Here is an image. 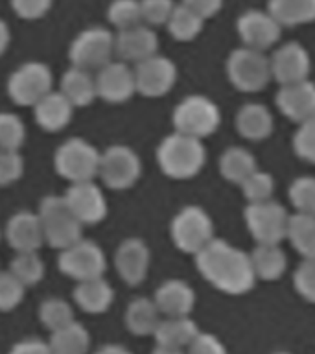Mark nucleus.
I'll return each mask as SVG.
<instances>
[{
	"label": "nucleus",
	"mask_w": 315,
	"mask_h": 354,
	"mask_svg": "<svg viewBox=\"0 0 315 354\" xmlns=\"http://www.w3.org/2000/svg\"><path fill=\"white\" fill-rule=\"evenodd\" d=\"M195 266L204 281L229 295H243L256 282L251 257L225 240L207 243L195 253Z\"/></svg>",
	"instance_id": "f257e3e1"
},
{
	"label": "nucleus",
	"mask_w": 315,
	"mask_h": 354,
	"mask_svg": "<svg viewBox=\"0 0 315 354\" xmlns=\"http://www.w3.org/2000/svg\"><path fill=\"white\" fill-rule=\"evenodd\" d=\"M157 160L160 170L171 179H190L203 170L207 151L201 138L175 131L160 142Z\"/></svg>",
	"instance_id": "f03ea898"
},
{
	"label": "nucleus",
	"mask_w": 315,
	"mask_h": 354,
	"mask_svg": "<svg viewBox=\"0 0 315 354\" xmlns=\"http://www.w3.org/2000/svg\"><path fill=\"white\" fill-rule=\"evenodd\" d=\"M37 216L43 225L44 242H48L52 248L63 251L77 240H82L83 223L74 216L65 198L59 196L44 198Z\"/></svg>",
	"instance_id": "7ed1b4c3"
},
{
	"label": "nucleus",
	"mask_w": 315,
	"mask_h": 354,
	"mask_svg": "<svg viewBox=\"0 0 315 354\" xmlns=\"http://www.w3.org/2000/svg\"><path fill=\"white\" fill-rule=\"evenodd\" d=\"M227 76L238 91L258 93L271 82L269 57L260 50L242 46L234 50L227 59Z\"/></svg>",
	"instance_id": "20e7f679"
},
{
	"label": "nucleus",
	"mask_w": 315,
	"mask_h": 354,
	"mask_svg": "<svg viewBox=\"0 0 315 354\" xmlns=\"http://www.w3.org/2000/svg\"><path fill=\"white\" fill-rule=\"evenodd\" d=\"M171 118L177 133L195 138L209 137L221 124L220 107L210 98L199 94L181 100Z\"/></svg>",
	"instance_id": "39448f33"
},
{
	"label": "nucleus",
	"mask_w": 315,
	"mask_h": 354,
	"mask_svg": "<svg viewBox=\"0 0 315 354\" xmlns=\"http://www.w3.org/2000/svg\"><path fill=\"white\" fill-rule=\"evenodd\" d=\"M171 240L182 253L195 254L214 240V223L198 205H188L175 214L170 227Z\"/></svg>",
	"instance_id": "423d86ee"
},
{
	"label": "nucleus",
	"mask_w": 315,
	"mask_h": 354,
	"mask_svg": "<svg viewBox=\"0 0 315 354\" xmlns=\"http://www.w3.org/2000/svg\"><path fill=\"white\" fill-rule=\"evenodd\" d=\"M99 153L83 138H68L55 151L54 165L61 177L70 183L93 181L99 171Z\"/></svg>",
	"instance_id": "0eeeda50"
},
{
	"label": "nucleus",
	"mask_w": 315,
	"mask_h": 354,
	"mask_svg": "<svg viewBox=\"0 0 315 354\" xmlns=\"http://www.w3.org/2000/svg\"><path fill=\"white\" fill-rule=\"evenodd\" d=\"M115 54V35L105 28L94 26L83 30L70 44L68 57L72 66L83 71H99Z\"/></svg>",
	"instance_id": "6e6552de"
},
{
	"label": "nucleus",
	"mask_w": 315,
	"mask_h": 354,
	"mask_svg": "<svg viewBox=\"0 0 315 354\" xmlns=\"http://www.w3.org/2000/svg\"><path fill=\"white\" fill-rule=\"evenodd\" d=\"M245 223L258 243H280L287 236L289 214L276 201L249 203L245 209Z\"/></svg>",
	"instance_id": "1a4fd4ad"
},
{
	"label": "nucleus",
	"mask_w": 315,
	"mask_h": 354,
	"mask_svg": "<svg viewBox=\"0 0 315 354\" xmlns=\"http://www.w3.org/2000/svg\"><path fill=\"white\" fill-rule=\"evenodd\" d=\"M54 76L48 66L41 61H28L21 65L8 82V93L19 105H35L52 91Z\"/></svg>",
	"instance_id": "9d476101"
},
{
	"label": "nucleus",
	"mask_w": 315,
	"mask_h": 354,
	"mask_svg": "<svg viewBox=\"0 0 315 354\" xmlns=\"http://www.w3.org/2000/svg\"><path fill=\"white\" fill-rule=\"evenodd\" d=\"M57 266L66 277L82 282L104 277L107 262H105V254L98 243L82 238L76 243H72L70 248L61 251Z\"/></svg>",
	"instance_id": "9b49d317"
},
{
	"label": "nucleus",
	"mask_w": 315,
	"mask_h": 354,
	"mask_svg": "<svg viewBox=\"0 0 315 354\" xmlns=\"http://www.w3.org/2000/svg\"><path fill=\"white\" fill-rule=\"evenodd\" d=\"M142 162L129 146H111L99 157L98 176L113 190H126L138 181Z\"/></svg>",
	"instance_id": "f8f14e48"
},
{
	"label": "nucleus",
	"mask_w": 315,
	"mask_h": 354,
	"mask_svg": "<svg viewBox=\"0 0 315 354\" xmlns=\"http://www.w3.org/2000/svg\"><path fill=\"white\" fill-rule=\"evenodd\" d=\"M177 82V66L173 61L164 55L155 54L148 59L137 63L135 68V83H137V93L149 96V98H159L170 93V88Z\"/></svg>",
	"instance_id": "ddd939ff"
},
{
	"label": "nucleus",
	"mask_w": 315,
	"mask_h": 354,
	"mask_svg": "<svg viewBox=\"0 0 315 354\" xmlns=\"http://www.w3.org/2000/svg\"><path fill=\"white\" fill-rule=\"evenodd\" d=\"M96 94L109 104H122L137 93L135 71L129 68L126 61H109L98 71L96 77Z\"/></svg>",
	"instance_id": "4468645a"
},
{
	"label": "nucleus",
	"mask_w": 315,
	"mask_h": 354,
	"mask_svg": "<svg viewBox=\"0 0 315 354\" xmlns=\"http://www.w3.org/2000/svg\"><path fill=\"white\" fill-rule=\"evenodd\" d=\"M271 76L280 85H292L308 80L312 59L308 50L298 43H286L275 50L269 57Z\"/></svg>",
	"instance_id": "2eb2a0df"
},
{
	"label": "nucleus",
	"mask_w": 315,
	"mask_h": 354,
	"mask_svg": "<svg viewBox=\"0 0 315 354\" xmlns=\"http://www.w3.org/2000/svg\"><path fill=\"white\" fill-rule=\"evenodd\" d=\"M236 28L243 46L260 50V52H264V50L278 43L282 35V26L267 11H245L238 19Z\"/></svg>",
	"instance_id": "dca6fc26"
},
{
	"label": "nucleus",
	"mask_w": 315,
	"mask_h": 354,
	"mask_svg": "<svg viewBox=\"0 0 315 354\" xmlns=\"http://www.w3.org/2000/svg\"><path fill=\"white\" fill-rule=\"evenodd\" d=\"M63 198L83 225H94L107 214V199L102 188L93 181L72 183Z\"/></svg>",
	"instance_id": "f3484780"
},
{
	"label": "nucleus",
	"mask_w": 315,
	"mask_h": 354,
	"mask_svg": "<svg viewBox=\"0 0 315 354\" xmlns=\"http://www.w3.org/2000/svg\"><path fill=\"white\" fill-rule=\"evenodd\" d=\"M115 266L122 281L129 286H138L149 270V248L138 238H129L116 249Z\"/></svg>",
	"instance_id": "a211bd4d"
},
{
	"label": "nucleus",
	"mask_w": 315,
	"mask_h": 354,
	"mask_svg": "<svg viewBox=\"0 0 315 354\" xmlns=\"http://www.w3.org/2000/svg\"><path fill=\"white\" fill-rule=\"evenodd\" d=\"M276 107L289 120L304 122L315 115V83L309 80L282 85L276 93Z\"/></svg>",
	"instance_id": "6ab92c4d"
},
{
	"label": "nucleus",
	"mask_w": 315,
	"mask_h": 354,
	"mask_svg": "<svg viewBox=\"0 0 315 354\" xmlns=\"http://www.w3.org/2000/svg\"><path fill=\"white\" fill-rule=\"evenodd\" d=\"M159 50V37L149 26L137 24L133 28L120 30L115 37V52L122 59L140 63L157 54Z\"/></svg>",
	"instance_id": "aec40b11"
},
{
	"label": "nucleus",
	"mask_w": 315,
	"mask_h": 354,
	"mask_svg": "<svg viewBox=\"0 0 315 354\" xmlns=\"http://www.w3.org/2000/svg\"><path fill=\"white\" fill-rule=\"evenodd\" d=\"M6 238L17 253L37 251L44 243V232L39 216L28 210L13 214L6 225Z\"/></svg>",
	"instance_id": "412c9836"
},
{
	"label": "nucleus",
	"mask_w": 315,
	"mask_h": 354,
	"mask_svg": "<svg viewBox=\"0 0 315 354\" xmlns=\"http://www.w3.org/2000/svg\"><path fill=\"white\" fill-rule=\"evenodd\" d=\"M157 308L166 317H182L190 315L195 304V293L192 286L181 279H170L162 282L153 297Z\"/></svg>",
	"instance_id": "4be33fe9"
},
{
	"label": "nucleus",
	"mask_w": 315,
	"mask_h": 354,
	"mask_svg": "<svg viewBox=\"0 0 315 354\" xmlns=\"http://www.w3.org/2000/svg\"><path fill=\"white\" fill-rule=\"evenodd\" d=\"M33 111H35V120L44 131H61L63 127L68 126L74 105L59 91L57 93L50 91L33 105Z\"/></svg>",
	"instance_id": "5701e85b"
},
{
	"label": "nucleus",
	"mask_w": 315,
	"mask_h": 354,
	"mask_svg": "<svg viewBox=\"0 0 315 354\" xmlns=\"http://www.w3.org/2000/svg\"><path fill=\"white\" fill-rule=\"evenodd\" d=\"M115 292L104 277L77 282L74 288V301L87 314H104L111 308Z\"/></svg>",
	"instance_id": "b1692460"
},
{
	"label": "nucleus",
	"mask_w": 315,
	"mask_h": 354,
	"mask_svg": "<svg viewBox=\"0 0 315 354\" xmlns=\"http://www.w3.org/2000/svg\"><path fill=\"white\" fill-rule=\"evenodd\" d=\"M273 115L265 105L247 104L238 111L236 129L247 140H264L273 133Z\"/></svg>",
	"instance_id": "393cba45"
},
{
	"label": "nucleus",
	"mask_w": 315,
	"mask_h": 354,
	"mask_svg": "<svg viewBox=\"0 0 315 354\" xmlns=\"http://www.w3.org/2000/svg\"><path fill=\"white\" fill-rule=\"evenodd\" d=\"M254 275L262 281H276L284 275L287 266L286 253L278 243H258L251 254Z\"/></svg>",
	"instance_id": "a878e982"
},
{
	"label": "nucleus",
	"mask_w": 315,
	"mask_h": 354,
	"mask_svg": "<svg viewBox=\"0 0 315 354\" xmlns=\"http://www.w3.org/2000/svg\"><path fill=\"white\" fill-rule=\"evenodd\" d=\"M68 102L74 107H85L94 102V98L98 96L96 94V82L90 76V72L72 66L65 72V76L61 80V91Z\"/></svg>",
	"instance_id": "bb28decb"
},
{
	"label": "nucleus",
	"mask_w": 315,
	"mask_h": 354,
	"mask_svg": "<svg viewBox=\"0 0 315 354\" xmlns=\"http://www.w3.org/2000/svg\"><path fill=\"white\" fill-rule=\"evenodd\" d=\"M198 334L199 328L195 321L190 319L188 315H182V317H168L160 321L153 336L157 339V345L184 348L192 343Z\"/></svg>",
	"instance_id": "cd10ccee"
},
{
	"label": "nucleus",
	"mask_w": 315,
	"mask_h": 354,
	"mask_svg": "<svg viewBox=\"0 0 315 354\" xmlns=\"http://www.w3.org/2000/svg\"><path fill=\"white\" fill-rule=\"evenodd\" d=\"M160 323V312L151 299L138 297L126 310L127 330L135 336H153Z\"/></svg>",
	"instance_id": "c85d7f7f"
},
{
	"label": "nucleus",
	"mask_w": 315,
	"mask_h": 354,
	"mask_svg": "<svg viewBox=\"0 0 315 354\" xmlns=\"http://www.w3.org/2000/svg\"><path fill=\"white\" fill-rule=\"evenodd\" d=\"M267 13L280 26H298L315 21V0H269Z\"/></svg>",
	"instance_id": "c756f323"
},
{
	"label": "nucleus",
	"mask_w": 315,
	"mask_h": 354,
	"mask_svg": "<svg viewBox=\"0 0 315 354\" xmlns=\"http://www.w3.org/2000/svg\"><path fill=\"white\" fill-rule=\"evenodd\" d=\"M48 345L52 354H88L90 334L85 326L72 321L63 328L52 332Z\"/></svg>",
	"instance_id": "7c9ffc66"
},
{
	"label": "nucleus",
	"mask_w": 315,
	"mask_h": 354,
	"mask_svg": "<svg viewBox=\"0 0 315 354\" xmlns=\"http://www.w3.org/2000/svg\"><path fill=\"white\" fill-rule=\"evenodd\" d=\"M286 238L304 259H315V214L295 212L289 216Z\"/></svg>",
	"instance_id": "2f4dec72"
},
{
	"label": "nucleus",
	"mask_w": 315,
	"mask_h": 354,
	"mask_svg": "<svg viewBox=\"0 0 315 354\" xmlns=\"http://www.w3.org/2000/svg\"><path fill=\"white\" fill-rule=\"evenodd\" d=\"M256 170V160L253 153L240 146L225 149L220 159V171L227 181L242 185Z\"/></svg>",
	"instance_id": "473e14b6"
},
{
	"label": "nucleus",
	"mask_w": 315,
	"mask_h": 354,
	"mask_svg": "<svg viewBox=\"0 0 315 354\" xmlns=\"http://www.w3.org/2000/svg\"><path fill=\"white\" fill-rule=\"evenodd\" d=\"M203 17L198 15L195 11H192L184 4H179L171 11L166 26H168L171 37L177 41H192L203 30Z\"/></svg>",
	"instance_id": "72a5a7b5"
},
{
	"label": "nucleus",
	"mask_w": 315,
	"mask_h": 354,
	"mask_svg": "<svg viewBox=\"0 0 315 354\" xmlns=\"http://www.w3.org/2000/svg\"><path fill=\"white\" fill-rule=\"evenodd\" d=\"M10 273L24 286H35L44 277V264L37 251H24L17 253L15 259L11 260Z\"/></svg>",
	"instance_id": "f704fd0d"
},
{
	"label": "nucleus",
	"mask_w": 315,
	"mask_h": 354,
	"mask_svg": "<svg viewBox=\"0 0 315 354\" xmlns=\"http://www.w3.org/2000/svg\"><path fill=\"white\" fill-rule=\"evenodd\" d=\"M39 319L48 330L54 332L74 321V310L63 299H46L39 306Z\"/></svg>",
	"instance_id": "c9c22d12"
},
{
	"label": "nucleus",
	"mask_w": 315,
	"mask_h": 354,
	"mask_svg": "<svg viewBox=\"0 0 315 354\" xmlns=\"http://www.w3.org/2000/svg\"><path fill=\"white\" fill-rule=\"evenodd\" d=\"M289 201L300 214H315V177H297L289 187Z\"/></svg>",
	"instance_id": "e433bc0d"
},
{
	"label": "nucleus",
	"mask_w": 315,
	"mask_h": 354,
	"mask_svg": "<svg viewBox=\"0 0 315 354\" xmlns=\"http://www.w3.org/2000/svg\"><path fill=\"white\" fill-rule=\"evenodd\" d=\"M107 17H109L111 24L118 30L137 26L142 21L140 0H113Z\"/></svg>",
	"instance_id": "4c0bfd02"
},
{
	"label": "nucleus",
	"mask_w": 315,
	"mask_h": 354,
	"mask_svg": "<svg viewBox=\"0 0 315 354\" xmlns=\"http://www.w3.org/2000/svg\"><path fill=\"white\" fill-rule=\"evenodd\" d=\"M26 138V127L13 113H0V149H19Z\"/></svg>",
	"instance_id": "58836bf2"
},
{
	"label": "nucleus",
	"mask_w": 315,
	"mask_h": 354,
	"mask_svg": "<svg viewBox=\"0 0 315 354\" xmlns=\"http://www.w3.org/2000/svg\"><path fill=\"white\" fill-rule=\"evenodd\" d=\"M243 190V196L249 199V203H260L271 199V194L275 190V181L267 171L256 170L240 185Z\"/></svg>",
	"instance_id": "ea45409f"
},
{
	"label": "nucleus",
	"mask_w": 315,
	"mask_h": 354,
	"mask_svg": "<svg viewBox=\"0 0 315 354\" xmlns=\"http://www.w3.org/2000/svg\"><path fill=\"white\" fill-rule=\"evenodd\" d=\"M293 149L300 159L315 162V115L298 124L293 137Z\"/></svg>",
	"instance_id": "a19ab883"
},
{
	"label": "nucleus",
	"mask_w": 315,
	"mask_h": 354,
	"mask_svg": "<svg viewBox=\"0 0 315 354\" xmlns=\"http://www.w3.org/2000/svg\"><path fill=\"white\" fill-rule=\"evenodd\" d=\"M24 290L26 286L11 275L10 271L0 273V312H10L17 308L24 299Z\"/></svg>",
	"instance_id": "79ce46f5"
},
{
	"label": "nucleus",
	"mask_w": 315,
	"mask_h": 354,
	"mask_svg": "<svg viewBox=\"0 0 315 354\" xmlns=\"http://www.w3.org/2000/svg\"><path fill=\"white\" fill-rule=\"evenodd\" d=\"M293 284L300 297L315 303V259H304L293 275Z\"/></svg>",
	"instance_id": "37998d69"
},
{
	"label": "nucleus",
	"mask_w": 315,
	"mask_h": 354,
	"mask_svg": "<svg viewBox=\"0 0 315 354\" xmlns=\"http://www.w3.org/2000/svg\"><path fill=\"white\" fill-rule=\"evenodd\" d=\"M173 8H175L173 0H140L142 21L151 24V26L166 24Z\"/></svg>",
	"instance_id": "c03bdc74"
},
{
	"label": "nucleus",
	"mask_w": 315,
	"mask_h": 354,
	"mask_svg": "<svg viewBox=\"0 0 315 354\" xmlns=\"http://www.w3.org/2000/svg\"><path fill=\"white\" fill-rule=\"evenodd\" d=\"M24 160L15 149H0V185H11L21 179Z\"/></svg>",
	"instance_id": "a18cd8bd"
},
{
	"label": "nucleus",
	"mask_w": 315,
	"mask_h": 354,
	"mask_svg": "<svg viewBox=\"0 0 315 354\" xmlns=\"http://www.w3.org/2000/svg\"><path fill=\"white\" fill-rule=\"evenodd\" d=\"M11 8L21 19L35 21L48 13L52 0H11Z\"/></svg>",
	"instance_id": "49530a36"
},
{
	"label": "nucleus",
	"mask_w": 315,
	"mask_h": 354,
	"mask_svg": "<svg viewBox=\"0 0 315 354\" xmlns=\"http://www.w3.org/2000/svg\"><path fill=\"white\" fill-rule=\"evenodd\" d=\"M187 354H229L225 345L214 336V334H207V332H199L198 336L193 337L192 343L188 345Z\"/></svg>",
	"instance_id": "de8ad7c7"
},
{
	"label": "nucleus",
	"mask_w": 315,
	"mask_h": 354,
	"mask_svg": "<svg viewBox=\"0 0 315 354\" xmlns=\"http://www.w3.org/2000/svg\"><path fill=\"white\" fill-rule=\"evenodd\" d=\"M10 354H52V351H50L48 343H44L43 339L28 337V339L15 343L11 347Z\"/></svg>",
	"instance_id": "09e8293b"
},
{
	"label": "nucleus",
	"mask_w": 315,
	"mask_h": 354,
	"mask_svg": "<svg viewBox=\"0 0 315 354\" xmlns=\"http://www.w3.org/2000/svg\"><path fill=\"white\" fill-rule=\"evenodd\" d=\"M182 4L190 8L192 11H195L203 19H210V17H214L221 10L223 0H182Z\"/></svg>",
	"instance_id": "8fccbe9b"
},
{
	"label": "nucleus",
	"mask_w": 315,
	"mask_h": 354,
	"mask_svg": "<svg viewBox=\"0 0 315 354\" xmlns=\"http://www.w3.org/2000/svg\"><path fill=\"white\" fill-rule=\"evenodd\" d=\"M10 39H11L10 26H8V24H6V22L0 19V55L4 54L6 48L10 46Z\"/></svg>",
	"instance_id": "3c124183"
},
{
	"label": "nucleus",
	"mask_w": 315,
	"mask_h": 354,
	"mask_svg": "<svg viewBox=\"0 0 315 354\" xmlns=\"http://www.w3.org/2000/svg\"><path fill=\"white\" fill-rule=\"evenodd\" d=\"M96 354H133L131 351H127L126 347L122 345H105V347L98 348Z\"/></svg>",
	"instance_id": "603ef678"
},
{
	"label": "nucleus",
	"mask_w": 315,
	"mask_h": 354,
	"mask_svg": "<svg viewBox=\"0 0 315 354\" xmlns=\"http://www.w3.org/2000/svg\"><path fill=\"white\" fill-rule=\"evenodd\" d=\"M151 354H187L182 348H175V347H164V345H157L153 348V353Z\"/></svg>",
	"instance_id": "864d4df0"
},
{
	"label": "nucleus",
	"mask_w": 315,
	"mask_h": 354,
	"mask_svg": "<svg viewBox=\"0 0 315 354\" xmlns=\"http://www.w3.org/2000/svg\"><path fill=\"white\" fill-rule=\"evenodd\" d=\"M273 354H292V353H286V351H278V353H273Z\"/></svg>",
	"instance_id": "5fc2aeb1"
}]
</instances>
